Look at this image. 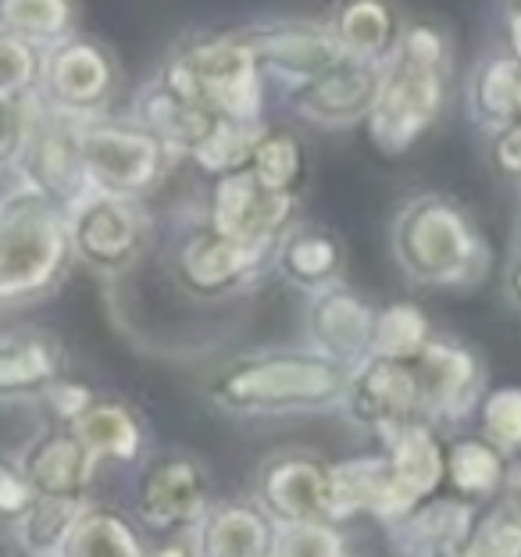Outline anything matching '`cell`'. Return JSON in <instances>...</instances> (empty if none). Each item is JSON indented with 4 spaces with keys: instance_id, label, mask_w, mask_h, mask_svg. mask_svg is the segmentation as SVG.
<instances>
[{
    "instance_id": "1",
    "label": "cell",
    "mask_w": 521,
    "mask_h": 557,
    "mask_svg": "<svg viewBox=\"0 0 521 557\" xmlns=\"http://www.w3.org/2000/svg\"><path fill=\"white\" fill-rule=\"evenodd\" d=\"M353 364L314 347H261L228 358L211 372L204 397L236 422L343 411Z\"/></svg>"
},
{
    "instance_id": "2",
    "label": "cell",
    "mask_w": 521,
    "mask_h": 557,
    "mask_svg": "<svg viewBox=\"0 0 521 557\" xmlns=\"http://www.w3.org/2000/svg\"><path fill=\"white\" fill-rule=\"evenodd\" d=\"M454 90V47L443 25L404 22L397 50L383 65V83L368 115V136L383 154H408L447 115Z\"/></svg>"
},
{
    "instance_id": "3",
    "label": "cell",
    "mask_w": 521,
    "mask_h": 557,
    "mask_svg": "<svg viewBox=\"0 0 521 557\" xmlns=\"http://www.w3.org/2000/svg\"><path fill=\"white\" fill-rule=\"evenodd\" d=\"M389 244L400 272L425 289H472L493 264L479 222L447 194L404 200L393 214Z\"/></svg>"
},
{
    "instance_id": "4",
    "label": "cell",
    "mask_w": 521,
    "mask_h": 557,
    "mask_svg": "<svg viewBox=\"0 0 521 557\" xmlns=\"http://www.w3.org/2000/svg\"><path fill=\"white\" fill-rule=\"evenodd\" d=\"M75 261L69 214L58 200L15 183L0 194V311L25 308L65 283Z\"/></svg>"
},
{
    "instance_id": "5",
    "label": "cell",
    "mask_w": 521,
    "mask_h": 557,
    "mask_svg": "<svg viewBox=\"0 0 521 557\" xmlns=\"http://www.w3.org/2000/svg\"><path fill=\"white\" fill-rule=\"evenodd\" d=\"M175 90L194 97L219 119L258 122L264 111V75L244 33H197L175 44L158 69Z\"/></svg>"
},
{
    "instance_id": "6",
    "label": "cell",
    "mask_w": 521,
    "mask_h": 557,
    "mask_svg": "<svg viewBox=\"0 0 521 557\" xmlns=\"http://www.w3.org/2000/svg\"><path fill=\"white\" fill-rule=\"evenodd\" d=\"M278 247H253L225 236L222 230L197 214L183 222L169 247V275L186 297L219 304L247 294L264 275L275 272Z\"/></svg>"
},
{
    "instance_id": "7",
    "label": "cell",
    "mask_w": 521,
    "mask_h": 557,
    "mask_svg": "<svg viewBox=\"0 0 521 557\" xmlns=\"http://www.w3.org/2000/svg\"><path fill=\"white\" fill-rule=\"evenodd\" d=\"M83 164L94 189L119 197L147 200L169 180L172 161L179 158L164 139L136 115H94L79 119Z\"/></svg>"
},
{
    "instance_id": "8",
    "label": "cell",
    "mask_w": 521,
    "mask_h": 557,
    "mask_svg": "<svg viewBox=\"0 0 521 557\" xmlns=\"http://www.w3.org/2000/svg\"><path fill=\"white\" fill-rule=\"evenodd\" d=\"M75 261L100 278H122L136 269L150 244V211L144 200L86 189L65 208Z\"/></svg>"
},
{
    "instance_id": "9",
    "label": "cell",
    "mask_w": 521,
    "mask_h": 557,
    "mask_svg": "<svg viewBox=\"0 0 521 557\" xmlns=\"http://www.w3.org/2000/svg\"><path fill=\"white\" fill-rule=\"evenodd\" d=\"M211 472L208 465L189 450L158 454L144 465L136 479V508L133 515L144 522L150 536L194 533L211 511Z\"/></svg>"
},
{
    "instance_id": "10",
    "label": "cell",
    "mask_w": 521,
    "mask_h": 557,
    "mask_svg": "<svg viewBox=\"0 0 521 557\" xmlns=\"http://www.w3.org/2000/svg\"><path fill=\"white\" fill-rule=\"evenodd\" d=\"M15 180L22 186L40 189L50 200H58L61 208H69L75 197H83L90 189L83 164L79 119L61 115L40 94H33L29 129H25L15 161Z\"/></svg>"
},
{
    "instance_id": "11",
    "label": "cell",
    "mask_w": 521,
    "mask_h": 557,
    "mask_svg": "<svg viewBox=\"0 0 521 557\" xmlns=\"http://www.w3.org/2000/svg\"><path fill=\"white\" fill-rule=\"evenodd\" d=\"M200 214L233 239H244L253 247H278L283 236L300 222V194H278L250 169H239L214 175Z\"/></svg>"
},
{
    "instance_id": "12",
    "label": "cell",
    "mask_w": 521,
    "mask_h": 557,
    "mask_svg": "<svg viewBox=\"0 0 521 557\" xmlns=\"http://www.w3.org/2000/svg\"><path fill=\"white\" fill-rule=\"evenodd\" d=\"M253 500L275 525L336 518L333 508V461L311 447L272 450L253 472ZM339 522V518H336Z\"/></svg>"
},
{
    "instance_id": "13",
    "label": "cell",
    "mask_w": 521,
    "mask_h": 557,
    "mask_svg": "<svg viewBox=\"0 0 521 557\" xmlns=\"http://www.w3.org/2000/svg\"><path fill=\"white\" fill-rule=\"evenodd\" d=\"M114 86H119V69L104 44L75 33L54 47H44V72L36 94L61 115H104L114 100Z\"/></svg>"
},
{
    "instance_id": "14",
    "label": "cell",
    "mask_w": 521,
    "mask_h": 557,
    "mask_svg": "<svg viewBox=\"0 0 521 557\" xmlns=\"http://www.w3.org/2000/svg\"><path fill=\"white\" fill-rule=\"evenodd\" d=\"M422 418L432 425H461L479 411L486 397V364L464 344L450 336H432L414 358Z\"/></svg>"
},
{
    "instance_id": "15",
    "label": "cell",
    "mask_w": 521,
    "mask_h": 557,
    "mask_svg": "<svg viewBox=\"0 0 521 557\" xmlns=\"http://www.w3.org/2000/svg\"><path fill=\"white\" fill-rule=\"evenodd\" d=\"M247 44L258 54L269 83L297 90L300 83L314 79L318 72L336 65L343 50L325 18H264L244 29Z\"/></svg>"
},
{
    "instance_id": "16",
    "label": "cell",
    "mask_w": 521,
    "mask_h": 557,
    "mask_svg": "<svg viewBox=\"0 0 521 557\" xmlns=\"http://www.w3.org/2000/svg\"><path fill=\"white\" fill-rule=\"evenodd\" d=\"M379 83H383V65L343 54L336 65L300 83L297 90H286L283 97L300 122L318 125V129H347V125L368 122Z\"/></svg>"
},
{
    "instance_id": "17",
    "label": "cell",
    "mask_w": 521,
    "mask_h": 557,
    "mask_svg": "<svg viewBox=\"0 0 521 557\" xmlns=\"http://www.w3.org/2000/svg\"><path fill=\"white\" fill-rule=\"evenodd\" d=\"M343 411H347L353 425L368 429L372 436H386L389 429L422 418L414 361L368 354L361 364H353Z\"/></svg>"
},
{
    "instance_id": "18",
    "label": "cell",
    "mask_w": 521,
    "mask_h": 557,
    "mask_svg": "<svg viewBox=\"0 0 521 557\" xmlns=\"http://www.w3.org/2000/svg\"><path fill=\"white\" fill-rule=\"evenodd\" d=\"M379 308L361 289L347 286L343 278L322 289H311L303 308V344L339 358L347 364H361L372 354Z\"/></svg>"
},
{
    "instance_id": "19",
    "label": "cell",
    "mask_w": 521,
    "mask_h": 557,
    "mask_svg": "<svg viewBox=\"0 0 521 557\" xmlns=\"http://www.w3.org/2000/svg\"><path fill=\"white\" fill-rule=\"evenodd\" d=\"M333 508L339 522L372 518V522L389 529L404 515H411L414 504L404 497L386 450H372L347 461H333Z\"/></svg>"
},
{
    "instance_id": "20",
    "label": "cell",
    "mask_w": 521,
    "mask_h": 557,
    "mask_svg": "<svg viewBox=\"0 0 521 557\" xmlns=\"http://www.w3.org/2000/svg\"><path fill=\"white\" fill-rule=\"evenodd\" d=\"M15 458L40 497L90 500L97 458L83 447V440L72 433V425L65 422L47 425L44 433H36L25 443Z\"/></svg>"
},
{
    "instance_id": "21",
    "label": "cell",
    "mask_w": 521,
    "mask_h": 557,
    "mask_svg": "<svg viewBox=\"0 0 521 557\" xmlns=\"http://www.w3.org/2000/svg\"><path fill=\"white\" fill-rule=\"evenodd\" d=\"M65 375V350L44 329L0 333V404H33Z\"/></svg>"
},
{
    "instance_id": "22",
    "label": "cell",
    "mask_w": 521,
    "mask_h": 557,
    "mask_svg": "<svg viewBox=\"0 0 521 557\" xmlns=\"http://www.w3.org/2000/svg\"><path fill=\"white\" fill-rule=\"evenodd\" d=\"M479 511V504H468L457 493H447V497L432 493L411 515L393 522L386 533L393 540V550L400 554H464Z\"/></svg>"
},
{
    "instance_id": "23",
    "label": "cell",
    "mask_w": 521,
    "mask_h": 557,
    "mask_svg": "<svg viewBox=\"0 0 521 557\" xmlns=\"http://www.w3.org/2000/svg\"><path fill=\"white\" fill-rule=\"evenodd\" d=\"M379 443H383L404 497L414 508L447 486V443L439 440V425L414 418V422L389 429L386 436H379Z\"/></svg>"
},
{
    "instance_id": "24",
    "label": "cell",
    "mask_w": 521,
    "mask_h": 557,
    "mask_svg": "<svg viewBox=\"0 0 521 557\" xmlns=\"http://www.w3.org/2000/svg\"><path fill=\"white\" fill-rule=\"evenodd\" d=\"M133 115L144 125H150V129H154L179 158L194 154V150L214 133V125L222 122L214 111L197 104V100L186 97L183 90H175V86L158 72L150 75L144 83V90L136 94Z\"/></svg>"
},
{
    "instance_id": "25",
    "label": "cell",
    "mask_w": 521,
    "mask_h": 557,
    "mask_svg": "<svg viewBox=\"0 0 521 557\" xmlns=\"http://www.w3.org/2000/svg\"><path fill=\"white\" fill-rule=\"evenodd\" d=\"M275 522L258 500H214L197 525L200 557H272Z\"/></svg>"
},
{
    "instance_id": "26",
    "label": "cell",
    "mask_w": 521,
    "mask_h": 557,
    "mask_svg": "<svg viewBox=\"0 0 521 557\" xmlns=\"http://www.w3.org/2000/svg\"><path fill=\"white\" fill-rule=\"evenodd\" d=\"M325 22L343 54L375 61V65H386L404 29V18L389 0H339Z\"/></svg>"
},
{
    "instance_id": "27",
    "label": "cell",
    "mask_w": 521,
    "mask_h": 557,
    "mask_svg": "<svg viewBox=\"0 0 521 557\" xmlns=\"http://www.w3.org/2000/svg\"><path fill=\"white\" fill-rule=\"evenodd\" d=\"M72 433L83 440V447L94 454L97 465L114 461V465H133L144 458V422L133 408H125L122 400L97 397L90 408L72 418Z\"/></svg>"
},
{
    "instance_id": "28",
    "label": "cell",
    "mask_w": 521,
    "mask_h": 557,
    "mask_svg": "<svg viewBox=\"0 0 521 557\" xmlns=\"http://www.w3.org/2000/svg\"><path fill=\"white\" fill-rule=\"evenodd\" d=\"M468 115L482 133L521 119V61L507 50L482 58L468 75Z\"/></svg>"
},
{
    "instance_id": "29",
    "label": "cell",
    "mask_w": 521,
    "mask_h": 557,
    "mask_svg": "<svg viewBox=\"0 0 521 557\" xmlns=\"http://www.w3.org/2000/svg\"><path fill=\"white\" fill-rule=\"evenodd\" d=\"M275 272L283 275L289 286L303 289V294L322 289L328 283H336V278H343V244L328 230L297 222L294 230L283 236V244H278Z\"/></svg>"
},
{
    "instance_id": "30",
    "label": "cell",
    "mask_w": 521,
    "mask_h": 557,
    "mask_svg": "<svg viewBox=\"0 0 521 557\" xmlns=\"http://www.w3.org/2000/svg\"><path fill=\"white\" fill-rule=\"evenodd\" d=\"M144 522L136 515H125L111 504H86L75 518L72 533L65 540L69 557H139L150 554L144 543Z\"/></svg>"
},
{
    "instance_id": "31",
    "label": "cell",
    "mask_w": 521,
    "mask_h": 557,
    "mask_svg": "<svg viewBox=\"0 0 521 557\" xmlns=\"http://www.w3.org/2000/svg\"><path fill=\"white\" fill-rule=\"evenodd\" d=\"M511 458L493 447L486 436H457L447 443V486L468 504L486 508L500 497Z\"/></svg>"
},
{
    "instance_id": "32",
    "label": "cell",
    "mask_w": 521,
    "mask_h": 557,
    "mask_svg": "<svg viewBox=\"0 0 521 557\" xmlns=\"http://www.w3.org/2000/svg\"><path fill=\"white\" fill-rule=\"evenodd\" d=\"M0 25L36 47H54L79 33L75 0H0Z\"/></svg>"
},
{
    "instance_id": "33",
    "label": "cell",
    "mask_w": 521,
    "mask_h": 557,
    "mask_svg": "<svg viewBox=\"0 0 521 557\" xmlns=\"http://www.w3.org/2000/svg\"><path fill=\"white\" fill-rule=\"evenodd\" d=\"M90 500H65V497H36V504L18 522H11V536L18 540L25 554H61L72 533L75 518Z\"/></svg>"
},
{
    "instance_id": "34",
    "label": "cell",
    "mask_w": 521,
    "mask_h": 557,
    "mask_svg": "<svg viewBox=\"0 0 521 557\" xmlns=\"http://www.w3.org/2000/svg\"><path fill=\"white\" fill-rule=\"evenodd\" d=\"M250 172L278 194H300L308 183V144L297 133L269 125V133L261 136L250 158Z\"/></svg>"
},
{
    "instance_id": "35",
    "label": "cell",
    "mask_w": 521,
    "mask_h": 557,
    "mask_svg": "<svg viewBox=\"0 0 521 557\" xmlns=\"http://www.w3.org/2000/svg\"><path fill=\"white\" fill-rule=\"evenodd\" d=\"M264 133H269V125H264L261 119L258 122L222 119L204 144L189 154V161H194L200 172H208L211 180H214V175L250 169V158H253V150H258Z\"/></svg>"
},
{
    "instance_id": "36",
    "label": "cell",
    "mask_w": 521,
    "mask_h": 557,
    "mask_svg": "<svg viewBox=\"0 0 521 557\" xmlns=\"http://www.w3.org/2000/svg\"><path fill=\"white\" fill-rule=\"evenodd\" d=\"M432 333L429 314L411 300H397L379 308L375 319V339H372V354H383V358H400V361H414L418 354L425 350Z\"/></svg>"
},
{
    "instance_id": "37",
    "label": "cell",
    "mask_w": 521,
    "mask_h": 557,
    "mask_svg": "<svg viewBox=\"0 0 521 557\" xmlns=\"http://www.w3.org/2000/svg\"><path fill=\"white\" fill-rule=\"evenodd\" d=\"M347 522L336 518H311V522H289L275 525V547L272 557H339L350 554Z\"/></svg>"
},
{
    "instance_id": "38",
    "label": "cell",
    "mask_w": 521,
    "mask_h": 557,
    "mask_svg": "<svg viewBox=\"0 0 521 557\" xmlns=\"http://www.w3.org/2000/svg\"><path fill=\"white\" fill-rule=\"evenodd\" d=\"M479 433L493 447H500L507 458L521 454V386L486 389L479 404Z\"/></svg>"
},
{
    "instance_id": "39",
    "label": "cell",
    "mask_w": 521,
    "mask_h": 557,
    "mask_svg": "<svg viewBox=\"0 0 521 557\" xmlns=\"http://www.w3.org/2000/svg\"><path fill=\"white\" fill-rule=\"evenodd\" d=\"M468 557H521V511L493 500L479 511L475 533L468 540Z\"/></svg>"
},
{
    "instance_id": "40",
    "label": "cell",
    "mask_w": 521,
    "mask_h": 557,
    "mask_svg": "<svg viewBox=\"0 0 521 557\" xmlns=\"http://www.w3.org/2000/svg\"><path fill=\"white\" fill-rule=\"evenodd\" d=\"M44 72V47H36L25 36L0 25V94L25 97L40 86Z\"/></svg>"
},
{
    "instance_id": "41",
    "label": "cell",
    "mask_w": 521,
    "mask_h": 557,
    "mask_svg": "<svg viewBox=\"0 0 521 557\" xmlns=\"http://www.w3.org/2000/svg\"><path fill=\"white\" fill-rule=\"evenodd\" d=\"M33 94H25V97L0 94V169H8L11 175H15L22 139H25V129H29Z\"/></svg>"
},
{
    "instance_id": "42",
    "label": "cell",
    "mask_w": 521,
    "mask_h": 557,
    "mask_svg": "<svg viewBox=\"0 0 521 557\" xmlns=\"http://www.w3.org/2000/svg\"><path fill=\"white\" fill-rule=\"evenodd\" d=\"M36 497H40V493L29 483V475H25L18 458H0V522L4 525L18 522L36 504Z\"/></svg>"
},
{
    "instance_id": "43",
    "label": "cell",
    "mask_w": 521,
    "mask_h": 557,
    "mask_svg": "<svg viewBox=\"0 0 521 557\" xmlns=\"http://www.w3.org/2000/svg\"><path fill=\"white\" fill-rule=\"evenodd\" d=\"M489 161L500 180L521 186V119L489 133Z\"/></svg>"
},
{
    "instance_id": "44",
    "label": "cell",
    "mask_w": 521,
    "mask_h": 557,
    "mask_svg": "<svg viewBox=\"0 0 521 557\" xmlns=\"http://www.w3.org/2000/svg\"><path fill=\"white\" fill-rule=\"evenodd\" d=\"M94 400H97V394L90 386L72 383V379H65V375H61L58 383L44 394V404L50 408V414H54V422H72V418L90 408Z\"/></svg>"
},
{
    "instance_id": "45",
    "label": "cell",
    "mask_w": 521,
    "mask_h": 557,
    "mask_svg": "<svg viewBox=\"0 0 521 557\" xmlns=\"http://www.w3.org/2000/svg\"><path fill=\"white\" fill-rule=\"evenodd\" d=\"M504 297L514 311H521V244L511 247V258L504 264Z\"/></svg>"
},
{
    "instance_id": "46",
    "label": "cell",
    "mask_w": 521,
    "mask_h": 557,
    "mask_svg": "<svg viewBox=\"0 0 521 557\" xmlns=\"http://www.w3.org/2000/svg\"><path fill=\"white\" fill-rule=\"evenodd\" d=\"M504 50L521 61V4L507 8V18H504Z\"/></svg>"
},
{
    "instance_id": "47",
    "label": "cell",
    "mask_w": 521,
    "mask_h": 557,
    "mask_svg": "<svg viewBox=\"0 0 521 557\" xmlns=\"http://www.w3.org/2000/svg\"><path fill=\"white\" fill-rule=\"evenodd\" d=\"M497 500L511 504L514 511H521V458H511V468H507V479H504V490Z\"/></svg>"
},
{
    "instance_id": "48",
    "label": "cell",
    "mask_w": 521,
    "mask_h": 557,
    "mask_svg": "<svg viewBox=\"0 0 521 557\" xmlns=\"http://www.w3.org/2000/svg\"><path fill=\"white\" fill-rule=\"evenodd\" d=\"M514 244H521V222H518V236H514Z\"/></svg>"
},
{
    "instance_id": "49",
    "label": "cell",
    "mask_w": 521,
    "mask_h": 557,
    "mask_svg": "<svg viewBox=\"0 0 521 557\" xmlns=\"http://www.w3.org/2000/svg\"><path fill=\"white\" fill-rule=\"evenodd\" d=\"M511 4H521V0H511Z\"/></svg>"
}]
</instances>
